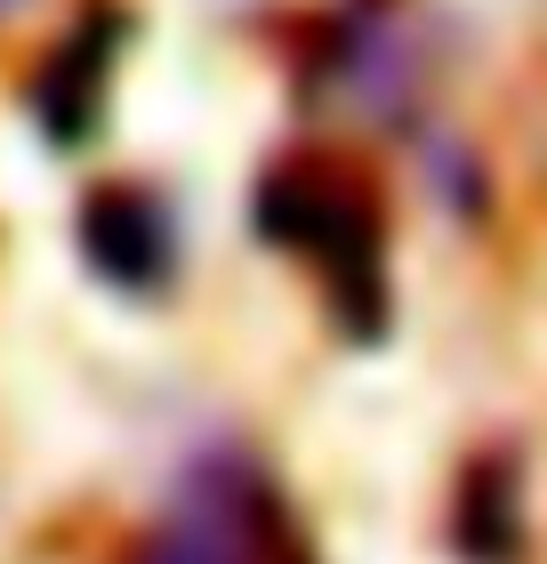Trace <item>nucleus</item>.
<instances>
[{
  "label": "nucleus",
  "instance_id": "2",
  "mask_svg": "<svg viewBox=\"0 0 547 564\" xmlns=\"http://www.w3.org/2000/svg\"><path fill=\"white\" fill-rule=\"evenodd\" d=\"M81 242H89L97 274H113L121 291H153V282L169 274V218L153 210L145 194H129V186L89 202V218H81Z\"/></svg>",
  "mask_w": 547,
  "mask_h": 564
},
{
  "label": "nucleus",
  "instance_id": "1",
  "mask_svg": "<svg viewBox=\"0 0 547 564\" xmlns=\"http://www.w3.org/2000/svg\"><path fill=\"white\" fill-rule=\"evenodd\" d=\"M258 218H266V235L298 242L306 259H322V274H330V291H338V306H347L354 330H379L386 323L379 235H371V218H362L347 194H330V186H274Z\"/></svg>",
  "mask_w": 547,
  "mask_h": 564
}]
</instances>
